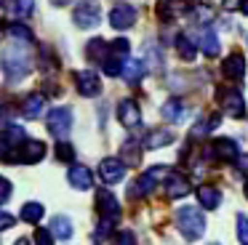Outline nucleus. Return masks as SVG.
I'll use <instances>...</instances> for the list:
<instances>
[{"mask_svg": "<svg viewBox=\"0 0 248 245\" xmlns=\"http://www.w3.org/2000/svg\"><path fill=\"white\" fill-rule=\"evenodd\" d=\"M16 245H30V243H27V240L22 237V240H16Z\"/></svg>", "mask_w": 248, "mask_h": 245, "instance_id": "nucleus-42", "label": "nucleus"}, {"mask_svg": "<svg viewBox=\"0 0 248 245\" xmlns=\"http://www.w3.org/2000/svg\"><path fill=\"white\" fill-rule=\"evenodd\" d=\"M200 48H203V53H205L208 59L219 56L221 46H219V37H216L214 30H203V32H200Z\"/></svg>", "mask_w": 248, "mask_h": 245, "instance_id": "nucleus-22", "label": "nucleus"}, {"mask_svg": "<svg viewBox=\"0 0 248 245\" xmlns=\"http://www.w3.org/2000/svg\"><path fill=\"white\" fill-rule=\"evenodd\" d=\"M51 234L54 232H48V229H35V245H51Z\"/></svg>", "mask_w": 248, "mask_h": 245, "instance_id": "nucleus-34", "label": "nucleus"}, {"mask_svg": "<svg viewBox=\"0 0 248 245\" xmlns=\"http://www.w3.org/2000/svg\"><path fill=\"white\" fill-rule=\"evenodd\" d=\"M195 19L198 21H211L214 19V11H211L208 5H198V8H195Z\"/></svg>", "mask_w": 248, "mask_h": 245, "instance_id": "nucleus-35", "label": "nucleus"}, {"mask_svg": "<svg viewBox=\"0 0 248 245\" xmlns=\"http://www.w3.org/2000/svg\"><path fill=\"white\" fill-rule=\"evenodd\" d=\"M46 154V144L43 141H35V138H24L22 144H19V149H11V152H6V160L8 163H38V160H43Z\"/></svg>", "mask_w": 248, "mask_h": 245, "instance_id": "nucleus-3", "label": "nucleus"}, {"mask_svg": "<svg viewBox=\"0 0 248 245\" xmlns=\"http://www.w3.org/2000/svg\"><path fill=\"white\" fill-rule=\"evenodd\" d=\"M240 3H243V0H224L221 5H224V11H237V8H240Z\"/></svg>", "mask_w": 248, "mask_h": 245, "instance_id": "nucleus-39", "label": "nucleus"}, {"mask_svg": "<svg viewBox=\"0 0 248 245\" xmlns=\"http://www.w3.org/2000/svg\"><path fill=\"white\" fill-rule=\"evenodd\" d=\"M56 160H62V163H70V160H75V149H72V144L67 141V138H59V144H56Z\"/></svg>", "mask_w": 248, "mask_h": 245, "instance_id": "nucleus-30", "label": "nucleus"}, {"mask_svg": "<svg viewBox=\"0 0 248 245\" xmlns=\"http://www.w3.org/2000/svg\"><path fill=\"white\" fill-rule=\"evenodd\" d=\"M144 67L150 69L152 75L163 72V48L157 46V43H147V48H144Z\"/></svg>", "mask_w": 248, "mask_h": 245, "instance_id": "nucleus-16", "label": "nucleus"}, {"mask_svg": "<svg viewBox=\"0 0 248 245\" xmlns=\"http://www.w3.org/2000/svg\"><path fill=\"white\" fill-rule=\"evenodd\" d=\"M237 240L240 245H248V216H237Z\"/></svg>", "mask_w": 248, "mask_h": 245, "instance_id": "nucleus-33", "label": "nucleus"}, {"mask_svg": "<svg viewBox=\"0 0 248 245\" xmlns=\"http://www.w3.org/2000/svg\"><path fill=\"white\" fill-rule=\"evenodd\" d=\"M75 85H78V93L91 99V96H99L102 91V80H99L96 72L91 69H83V72H75Z\"/></svg>", "mask_w": 248, "mask_h": 245, "instance_id": "nucleus-5", "label": "nucleus"}, {"mask_svg": "<svg viewBox=\"0 0 248 245\" xmlns=\"http://www.w3.org/2000/svg\"><path fill=\"white\" fill-rule=\"evenodd\" d=\"M30 69H32V56H30L24 48L11 46L6 53H3V75H6L11 83L24 80L30 75Z\"/></svg>", "mask_w": 248, "mask_h": 245, "instance_id": "nucleus-1", "label": "nucleus"}, {"mask_svg": "<svg viewBox=\"0 0 248 245\" xmlns=\"http://www.w3.org/2000/svg\"><path fill=\"white\" fill-rule=\"evenodd\" d=\"M11 189H14V186H11V181L0 176V202H6V200H8V195H11Z\"/></svg>", "mask_w": 248, "mask_h": 245, "instance_id": "nucleus-37", "label": "nucleus"}, {"mask_svg": "<svg viewBox=\"0 0 248 245\" xmlns=\"http://www.w3.org/2000/svg\"><path fill=\"white\" fill-rule=\"evenodd\" d=\"M51 232L56 234L59 240H67L72 234V224L67 216H54V221H51Z\"/></svg>", "mask_w": 248, "mask_h": 245, "instance_id": "nucleus-26", "label": "nucleus"}, {"mask_svg": "<svg viewBox=\"0 0 248 245\" xmlns=\"http://www.w3.org/2000/svg\"><path fill=\"white\" fill-rule=\"evenodd\" d=\"M14 224H16V218H14L11 213H0V232L8 229V227H14Z\"/></svg>", "mask_w": 248, "mask_h": 245, "instance_id": "nucleus-38", "label": "nucleus"}, {"mask_svg": "<svg viewBox=\"0 0 248 245\" xmlns=\"http://www.w3.org/2000/svg\"><path fill=\"white\" fill-rule=\"evenodd\" d=\"M144 61H139V59H125L123 61V69H120V75H123V80L125 83H131V85H136L141 80V72H144Z\"/></svg>", "mask_w": 248, "mask_h": 245, "instance_id": "nucleus-18", "label": "nucleus"}, {"mask_svg": "<svg viewBox=\"0 0 248 245\" xmlns=\"http://www.w3.org/2000/svg\"><path fill=\"white\" fill-rule=\"evenodd\" d=\"M176 221H179V229L187 240H198L203 237L205 232V216L198 211V208H182L176 213Z\"/></svg>", "mask_w": 248, "mask_h": 245, "instance_id": "nucleus-2", "label": "nucleus"}, {"mask_svg": "<svg viewBox=\"0 0 248 245\" xmlns=\"http://www.w3.org/2000/svg\"><path fill=\"white\" fill-rule=\"evenodd\" d=\"M246 195H248V181H246Z\"/></svg>", "mask_w": 248, "mask_h": 245, "instance_id": "nucleus-43", "label": "nucleus"}, {"mask_svg": "<svg viewBox=\"0 0 248 245\" xmlns=\"http://www.w3.org/2000/svg\"><path fill=\"white\" fill-rule=\"evenodd\" d=\"M208 154L216 160H235L237 157V144L232 141V138H216L214 147L208 149Z\"/></svg>", "mask_w": 248, "mask_h": 245, "instance_id": "nucleus-15", "label": "nucleus"}, {"mask_svg": "<svg viewBox=\"0 0 248 245\" xmlns=\"http://www.w3.org/2000/svg\"><path fill=\"white\" fill-rule=\"evenodd\" d=\"M134 21H136V11L128 3H120L109 11V24L115 30H128V27H134Z\"/></svg>", "mask_w": 248, "mask_h": 245, "instance_id": "nucleus-10", "label": "nucleus"}, {"mask_svg": "<svg viewBox=\"0 0 248 245\" xmlns=\"http://www.w3.org/2000/svg\"><path fill=\"white\" fill-rule=\"evenodd\" d=\"M96 211H99V216L120 218V202L115 200V195H109L107 189H102V192H96Z\"/></svg>", "mask_w": 248, "mask_h": 245, "instance_id": "nucleus-12", "label": "nucleus"}, {"mask_svg": "<svg viewBox=\"0 0 248 245\" xmlns=\"http://www.w3.org/2000/svg\"><path fill=\"white\" fill-rule=\"evenodd\" d=\"M189 195V181L179 173H171L166 181V197L168 200H182V197Z\"/></svg>", "mask_w": 248, "mask_h": 245, "instance_id": "nucleus-14", "label": "nucleus"}, {"mask_svg": "<svg viewBox=\"0 0 248 245\" xmlns=\"http://www.w3.org/2000/svg\"><path fill=\"white\" fill-rule=\"evenodd\" d=\"M211 245H219V243H211Z\"/></svg>", "mask_w": 248, "mask_h": 245, "instance_id": "nucleus-45", "label": "nucleus"}, {"mask_svg": "<svg viewBox=\"0 0 248 245\" xmlns=\"http://www.w3.org/2000/svg\"><path fill=\"white\" fill-rule=\"evenodd\" d=\"M67 181H70L75 189H80V192H86V189L93 186V176H91V170H88L86 165H70V170H67Z\"/></svg>", "mask_w": 248, "mask_h": 245, "instance_id": "nucleus-11", "label": "nucleus"}, {"mask_svg": "<svg viewBox=\"0 0 248 245\" xmlns=\"http://www.w3.org/2000/svg\"><path fill=\"white\" fill-rule=\"evenodd\" d=\"M43 104H46L43 93H30L27 99H24V104H22V115L27 117V120H35V117L43 112Z\"/></svg>", "mask_w": 248, "mask_h": 245, "instance_id": "nucleus-20", "label": "nucleus"}, {"mask_svg": "<svg viewBox=\"0 0 248 245\" xmlns=\"http://www.w3.org/2000/svg\"><path fill=\"white\" fill-rule=\"evenodd\" d=\"M219 122H221L219 115H208V120H200V122H195V125H192L189 138H200V136H205V133L216 131V128H219Z\"/></svg>", "mask_w": 248, "mask_h": 245, "instance_id": "nucleus-24", "label": "nucleus"}, {"mask_svg": "<svg viewBox=\"0 0 248 245\" xmlns=\"http://www.w3.org/2000/svg\"><path fill=\"white\" fill-rule=\"evenodd\" d=\"M99 176H102V181H107V184H120L125 176V165L120 163L118 157H104L102 163H99Z\"/></svg>", "mask_w": 248, "mask_h": 245, "instance_id": "nucleus-9", "label": "nucleus"}, {"mask_svg": "<svg viewBox=\"0 0 248 245\" xmlns=\"http://www.w3.org/2000/svg\"><path fill=\"white\" fill-rule=\"evenodd\" d=\"M14 14L32 16L35 14V0H14Z\"/></svg>", "mask_w": 248, "mask_h": 245, "instance_id": "nucleus-32", "label": "nucleus"}, {"mask_svg": "<svg viewBox=\"0 0 248 245\" xmlns=\"http://www.w3.org/2000/svg\"><path fill=\"white\" fill-rule=\"evenodd\" d=\"M0 8H3V0H0Z\"/></svg>", "mask_w": 248, "mask_h": 245, "instance_id": "nucleus-44", "label": "nucleus"}, {"mask_svg": "<svg viewBox=\"0 0 248 245\" xmlns=\"http://www.w3.org/2000/svg\"><path fill=\"white\" fill-rule=\"evenodd\" d=\"M99 21H102V11H99V5L78 3V8H75V24L78 27H83V30H93V27H99Z\"/></svg>", "mask_w": 248, "mask_h": 245, "instance_id": "nucleus-7", "label": "nucleus"}, {"mask_svg": "<svg viewBox=\"0 0 248 245\" xmlns=\"http://www.w3.org/2000/svg\"><path fill=\"white\" fill-rule=\"evenodd\" d=\"M40 218H43V205H40V202H27V205L22 208V221L38 224Z\"/></svg>", "mask_w": 248, "mask_h": 245, "instance_id": "nucleus-28", "label": "nucleus"}, {"mask_svg": "<svg viewBox=\"0 0 248 245\" xmlns=\"http://www.w3.org/2000/svg\"><path fill=\"white\" fill-rule=\"evenodd\" d=\"M163 117L171 120V122H182L184 117H187V107H184L179 99H168L166 104H163Z\"/></svg>", "mask_w": 248, "mask_h": 245, "instance_id": "nucleus-23", "label": "nucleus"}, {"mask_svg": "<svg viewBox=\"0 0 248 245\" xmlns=\"http://www.w3.org/2000/svg\"><path fill=\"white\" fill-rule=\"evenodd\" d=\"M173 141V133L171 131H152L150 136H147V141H144V147L147 149H160V147H168V144Z\"/></svg>", "mask_w": 248, "mask_h": 245, "instance_id": "nucleus-25", "label": "nucleus"}, {"mask_svg": "<svg viewBox=\"0 0 248 245\" xmlns=\"http://www.w3.org/2000/svg\"><path fill=\"white\" fill-rule=\"evenodd\" d=\"M184 11H187V0H166V3H160L157 14H160L163 21H173L176 16H182Z\"/></svg>", "mask_w": 248, "mask_h": 245, "instance_id": "nucleus-19", "label": "nucleus"}, {"mask_svg": "<svg viewBox=\"0 0 248 245\" xmlns=\"http://www.w3.org/2000/svg\"><path fill=\"white\" fill-rule=\"evenodd\" d=\"M115 245H136L134 232H120L118 237H115Z\"/></svg>", "mask_w": 248, "mask_h": 245, "instance_id": "nucleus-36", "label": "nucleus"}, {"mask_svg": "<svg viewBox=\"0 0 248 245\" xmlns=\"http://www.w3.org/2000/svg\"><path fill=\"white\" fill-rule=\"evenodd\" d=\"M221 72L230 80H243V75H246V56L243 53H230L224 59V64H221Z\"/></svg>", "mask_w": 248, "mask_h": 245, "instance_id": "nucleus-13", "label": "nucleus"}, {"mask_svg": "<svg viewBox=\"0 0 248 245\" xmlns=\"http://www.w3.org/2000/svg\"><path fill=\"white\" fill-rule=\"evenodd\" d=\"M120 160H123L125 165H136L141 160V141L139 138H125L123 144H120Z\"/></svg>", "mask_w": 248, "mask_h": 245, "instance_id": "nucleus-17", "label": "nucleus"}, {"mask_svg": "<svg viewBox=\"0 0 248 245\" xmlns=\"http://www.w3.org/2000/svg\"><path fill=\"white\" fill-rule=\"evenodd\" d=\"M86 51H88V59H102L104 61V56H107V46L102 40H91Z\"/></svg>", "mask_w": 248, "mask_h": 245, "instance_id": "nucleus-31", "label": "nucleus"}, {"mask_svg": "<svg viewBox=\"0 0 248 245\" xmlns=\"http://www.w3.org/2000/svg\"><path fill=\"white\" fill-rule=\"evenodd\" d=\"M198 200L203 208H208V211H214V208H219L221 202V192L216 189V186H198Z\"/></svg>", "mask_w": 248, "mask_h": 245, "instance_id": "nucleus-21", "label": "nucleus"}, {"mask_svg": "<svg viewBox=\"0 0 248 245\" xmlns=\"http://www.w3.org/2000/svg\"><path fill=\"white\" fill-rule=\"evenodd\" d=\"M8 32H11V37L14 40H19V43H35V35L30 32V27H24V24H11L8 27Z\"/></svg>", "mask_w": 248, "mask_h": 245, "instance_id": "nucleus-29", "label": "nucleus"}, {"mask_svg": "<svg viewBox=\"0 0 248 245\" xmlns=\"http://www.w3.org/2000/svg\"><path fill=\"white\" fill-rule=\"evenodd\" d=\"M51 3H54V5H67L70 0H51Z\"/></svg>", "mask_w": 248, "mask_h": 245, "instance_id": "nucleus-41", "label": "nucleus"}, {"mask_svg": "<svg viewBox=\"0 0 248 245\" xmlns=\"http://www.w3.org/2000/svg\"><path fill=\"white\" fill-rule=\"evenodd\" d=\"M48 131L56 138H67L72 131V112L70 107H54L48 112Z\"/></svg>", "mask_w": 248, "mask_h": 245, "instance_id": "nucleus-4", "label": "nucleus"}, {"mask_svg": "<svg viewBox=\"0 0 248 245\" xmlns=\"http://www.w3.org/2000/svg\"><path fill=\"white\" fill-rule=\"evenodd\" d=\"M118 120H120V125H125V128L141 125V107H139V101H136V99H123V101H120Z\"/></svg>", "mask_w": 248, "mask_h": 245, "instance_id": "nucleus-8", "label": "nucleus"}, {"mask_svg": "<svg viewBox=\"0 0 248 245\" xmlns=\"http://www.w3.org/2000/svg\"><path fill=\"white\" fill-rule=\"evenodd\" d=\"M219 101H221V109L227 112V117H243L246 115V101L237 91H227L219 88Z\"/></svg>", "mask_w": 248, "mask_h": 245, "instance_id": "nucleus-6", "label": "nucleus"}, {"mask_svg": "<svg viewBox=\"0 0 248 245\" xmlns=\"http://www.w3.org/2000/svg\"><path fill=\"white\" fill-rule=\"evenodd\" d=\"M240 11H243V14L248 16V0H243V3H240Z\"/></svg>", "mask_w": 248, "mask_h": 245, "instance_id": "nucleus-40", "label": "nucleus"}, {"mask_svg": "<svg viewBox=\"0 0 248 245\" xmlns=\"http://www.w3.org/2000/svg\"><path fill=\"white\" fill-rule=\"evenodd\" d=\"M176 51H179V56H182L184 61H192L195 53H198V51H195V43L189 40L187 35H179L176 37Z\"/></svg>", "mask_w": 248, "mask_h": 245, "instance_id": "nucleus-27", "label": "nucleus"}]
</instances>
